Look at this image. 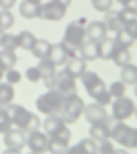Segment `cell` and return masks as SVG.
Masks as SVG:
<instances>
[{
  "label": "cell",
  "instance_id": "6da1fadb",
  "mask_svg": "<svg viewBox=\"0 0 137 154\" xmlns=\"http://www.w3.org/2000/svg\"><path fill=\"white\" fill-rule=\"evenodd\" d=\"M109 123V138L113 142L121 144L127 150H133L137 148V130L131 125H125V121H117L113 117H106Z\"/></svg>",
  "mask_w": 137,
  "mask_h": 154
},
{
  "label": "cell",
  "instance_id": "7a4b0ae2",
  "mask_svg": "<svg viewBox=\"0 0 137 154\" xmlns=\"http://www.w3.org/2000/svg\"><path fill=\"white\" fill-rule=\"evenodd\" d=\"M6 111H8V115H10V121L14 128H19V130H23L25 134H31V131L39 130V125H41V121H39V115H35L31 113L29 109H25L23 105H6Z\"/></svg>",
  "mask_w": 137,
  "mask_h": 154
},
{
  "label": "cell",
  "instance_id": "3957f363",
  "mask_svg": "<svg viewBox=\"0 0 137 154\" xmlns=\"http://www.w3.org/2000/svg\"><path fill=\"white\" fill-rule=\"evenodd\" d=\"M84 105H86V103L82 101V97L76 95V93H72V95L64 97V103H61V107L57 109V113L64 117L66 123H76V121L82 117Z\"/></svg>",
  "mask_w": 137,
  "mask_h": 154
},
{
  "label": "cell",
  "instance_id": "277c9868",
  "mask_svg": "<svg viewBox=\"0 0 137 154\" xmlns=\"http://www.w3.org/2000/svg\"><path fill=\"white\" fill-rule=\"evenodd\" d=\"M64 93L61 91H57V88H47V93H43V95L37 97V101H35V107L39 109V113H43V115H47V113H55L57 109L61 107V103H64Z\"/></svg>",
  "mask_w": 137,
  "mask_h": 154
},
{
  "label": "cell",
  "instance_id": "5b68a950",
  "mask_svg": "<svg viewBox=\"0 0 137 154\" xmlns=\"http://www.w3.org/2000/svg\"><path fill=\"white\" fill-rule=\"evenodd\" d=\"M111 117L117 119V121H127L129 117H133L135 113V101L127 95H121L111 101Z\"/></svg>",
  "mask_w": 137,
  "mask_h": 154
},
{
  "label": "cell",
  "instance_id": "8992f818",
  "mask_svg": "<svg viewBox=\"0 0 137 154\" xmlns=\"http://www.w3.org/2000/svg\"><path fill=\"white\" fill-rule=\"evenodd\" d=\"M70 6H66L64 2L59 0H49V2H41L39 4V14L37 19H43V21H51V23H57L66 17Z\"/></svg>",
  "mask_w": 137,
  "mask_h": 154
},
{
  "label": "cell",
  "instance_id": "52a82bcc",
  "mask_svg": "<svg viewBox=\"0 0 137 154\" xmlns=\"http://www.w3.org/2000/svg\"><path fill=\"white\" fill-rule=\"evenodd\" d=\"M2 136H4V148L8 152H21L23 148H27V134L23 130L12 125L10 130L4 131Z\"/></svg>",
  "mask_w": 137,
  "mask_h": 154
},
{
  "label": "cell",
  "instance_id": "ba28073f",
  "mask_svg": "<svg viewBox=\"0 0 137 154\" xmlns=\"http://www.w3.org/2000/svg\"><path fill=\"white\" fill-rule=\"evenodd\" d=\"M86 39V33H84V21H74L66 27V33H64V43H68L70 48L78 49L82 41Z\"/></svg>",
  "mask_w": 137,
  "mask_h": 154
},
{
  "label": "cell",
  "instance_id": "9c48e42d",
  "mask_svg": "<svg viewBox=\"0 0 137 154\" xmlns=\"http://www.w3.org/2000/svg\"><path fill=\"white\" fill-rule=\"evenodd\" d=\"M47 146H49V136L41 130H35L31 134H27V148L35 154H43L47 152Z\"/></svg>",
  "mask_w": 137,
  "mask_h": 154
},
{
  "label": "cell",
  "instance_id": "30bf717a",
  "mask_svg": "<svg viewBox=\"0 0 137 154\" xmlns=\"http://www.w3.org/2000/svg\"><path fill=\"white\" fill-rule=\"evenodd\" d=\"M74 54H76V49L70 48L68 43H64V41H61V43H51V49H49V56H47V58L51 60L55 66H64V64H66V60L72 58Z\"/></svg>",
  "mask_w": 137,
  "mask_h": 154
},
{
  "label": "cell",
  "instance_id": "8fae6325",
  "mask_svg": "<svg viewBox=\"0 0 137 154\" xmlns=\"http://www.w3.org/2000/svg\"><path fill=\"white\" fill-rule=\"evenodd\" d=\"M55 88L57 91H61L64 95H72V93H76V78L68 74V70L64 68V70H55Z\"/></svg>",
  "mask_w": 137,
  "mask_h": 154
},
{
  "label": "cell",
  "instance_id": "7c38bea8",
  "mask_svg": "<svg viewBox=\"0 0 137 154\" xmlns=\"http://www.w3.org/2000/svg\"><path fill=\"white\" fill-rule=\"evenodd\" d=\"M82 115L86 117V121H88V123L104 121V119L109 117V113H106V109H104V105H100V103H96V101H92L90 105H84V111H82Z\"/></svg>",
  "mask_w": 137,
  "mask_h": 154
},
{
  "label": "cell",
  "instance_id": "4fadbf2b",
  "mask_svg": "<svg viewBox=\"0 0 137 154\" xmlns=\"http://www.w3.org/2000/svg\"><path fill=\"white\" fill-rule=\"evenodd\" d=\"M84 33H86V39H94V41H100L109 35L104 21H90L88 25H84Z\"/></svg>",
  "mask_w": 137,
  "mask_h": 154
},
{
  "label": "cell",
  "instance_id": "5bb4252c",
  "mask_svg": "<svg viewBox=\"0 0 137 154\" xmlns=\"http://www.w3.org/2000/svg\"><path fill=\"white\" fill-rule=\"evenodd\" d=\"M66 70H68V74H72L74 78H80L82 74L86 72V60L82 58V56H72V58L66 60Z\"/></svg>",
  "mask_w": 137,
  "mask_h": 154
},
{
  "label": "cell",
  "instance_id": "9a60e30c",
  "mask_svg": "<svg viewBox=\"0 0 137 154\" xmlns=\"http://www.w3.org/2000/svg\"><path fill=\"white\" fill-rule=\"evenodd\" d=\"M88 95L92 97V101H96V103H100V105H111V101H113V97H111V93H109V86L104 84V80L100 84H96L94 88H90L88 91Z\"/></svg>",
  "mask_w": 137,
  "mask_h": 154
},
{
  "label": "cell",
  "instance_id": "2e32d148",
  "mask_svg": "<svg viewBox=\"0 0 137 154\" xmlns=\"http://www.w3.org/2000/svg\"><path fill=\"white\" fill-rule=\"evenodd\" d=\"M80 56L86 62H94V60H98V41H94V39H84L80 45Z\"/></svg>",
  "mask_w": 137,
  "mask_h": 154
},
{
  "label": "cell",
  "instance_id": "e0dca14e",
  "mask_svg": "<svg viewBox=\"0 0 137 154\" xmlns=\"http://www.w3.org/2000/svg\"><path fill=\"white\" fill-rule=\"evenodd\" d=\"M117 41H115V37L106 35L104 39L98 41V60H111L115 54V49H117Z\"/></svg>",
  "mask_w": 137,
  "mask_h": 154
},
{
  "label": "cell",
  "instance_id": "ac0fdd59",
  "mask_svg": "<svg viewBox=\"0 0 137 154\" xmlns=\"http://www.w3.org/2000/svg\"><path fill=\"white\" fill-rule=\"evenodd\" d=\"M39 4L41 2H35V0H23V2H19V12H21V17L23 19H37V14H39Z\"/></svg>",
  "mask_w": 137,
  "mask_h": 154
},
{
  "label": "cell",
  "instance_id": "d6986e66",
  "mask_svg": "<svg viewBox=\"0 0 137 154\" xmlns=\"http://www.w3.org/2000/svg\"><path fill=\"white\" fill-rule=\"evenodd\" d=\"M68 152H74V154H98L96 152V140H92L90 136L84 138L82 142H78L76 146H70Z\"/></svg>",
  "mask_w": 137,
  "mask_h": 154
},
{
  "label": "cell",
  "instance_id": "ffe728a7",
  "mask_svg": "<svg viewBox=\"0 0 137 154\" xmlns=\"http://www.w3.org/2000/svg\"><path fill=\"white\" fill-rule=\"evenodd\" d=\"M88 136H90L92 140H96V142L106 140V138H109V123H106V119H104V121L90 123V131H88Z\"/></svg>",
  "mask_w": 137,
  "mask_h": 154
},
{
  "label": "cell",
  "instance_id": "44dd1931",
  "mask_svg": "<svg viewBox=\"0 0 137 154\" xmlns=\"http://www.w3.org/2000/svg\"><path fill=\"white\" fill-rule=\"evenodd\" d=\"M119 66V68H123V66H127V64H131V60H133V56H131V48H125V45H117V49H115L113 58H111Z\"/></svg>",
  "mask_w": 137,
  "mask_h": 154
},
{
  "label": "cell",
  "instance_id": "7402d4cb",
  "mask_svg": "<svg viewBox=\"0 0 137 154\" xmlns=\"http://www.w3.org/2000/svg\"><path fill=\"white\" fill-rule=\"evenodd\" d=\"M16 49H6V48H0V66L4 68V70H8V68H14L16 66Z\"/></svg>",
  "mask_w": 137,
  "mask_h": 154
},
{
  "label": "cell",
  "instance_id": "603a6c76",
  "mask_svg": "<svg viewBox=\"0 0 137 154\" xmlns=\"http://www.w3.org/2000/svg\"><path fill=\"white\" fill-rule=\"evenodd\" d=\"M121 82H125L127 86H135L137 84V66L133 62L121 68Z\"/></svg>",
  "mask_w": 137,
  "mask_h": 154
},
{
  "label": "cell",
  "instance_id": "cb8c5ba5",
  "mask_svg": "<svg viewBox=\"0 0 137 154\" xmlns=\"http://www.w3.org/2000/svg\"><path fill=\"white\" fill-rule=\"evenodd\" d=\"M49 49H51V41H47V39H35L33 48L29 49V51L37 60H41V58H47L49 56Z\"/></svg>",
  "mask_w": 137,
  "mask_h": 154
},
{
  "label": "cell",
  "instance_id": "d4e9b609",
  "mask_svg": "<svg viewBox=\"0 0 137 154\" xmlns=\"http://www.w3.org/2000/svg\"><path fill=\"white\" fill-rule=\"evenodd\" d=\"M14 101V84H8L6 80H0V107H6Z\"/></svg>",
  "mask_w": 137,
  "mask_h": 154
},
{
  "label": "cell",
  "instance_id": "484cf974",
  "mask_svg": "<svg viewBox=\"0 0 137 154\" xmlns=\"http://www.w3.org/2000/svg\"><path fill=\"white\" fill-rule=\"evenodd\" d=\"M14 37H16V49H25V51H29V49L33 48L35 39H37L31 31H21V33H16Z\"/></svg>",
  "mask_w": 137,
  "mask_h": 154
},
{
  "label": "cell",
  "instance_id": "4316f807",
  "mask_svg": "<svg viewBox=\"0 0 137 154\" xmlns=\"http://www.w3.org/2000/svg\"><path fill=\"white\" fill-rule=\"evenodd\" d=\"M104 25H106V31H109V35L111 33H117L123 25H121V21H119V17H117V12L113 11H109V12H104Z\"/></svg>",
  "mask_w": 137,
  "mask_h": 154
},
{
  "label": "cell",
  "instance_id": "83f0119b",
  "mask_svg": "<svg viewBox=\"0 0 137 154\" xmlns=\"http://www.w3.org/2000/svg\"><path fill=\"white\" fill-rule=\"evenodd\" d=\"M55 68L57 66L49 58H41L39 64H37V70H39V74H41V80L47 78V76H51V74H55Z\"/></svg>",
  "mask_w": 137,
  "mask_h": 154
},
{
  "label": "cell",
  "instance_id": "f1b7e54d",
  "mask_svg": "<svg viewBox=\"0 0 137 154\" xmlns=\"http://www.w3.org/2000/svg\"><path fill=\"white\" fill-rule=\"evenodd\" d=\"M113 37H115V41H117L119 45H125V48H131V45L135 43V39H137V37H133L127 29H123V27H121Z\"/></svg>",
  "mask_w": 137,
  "mask_h": 154
},
{
  "label": "cell",
  "instance_id": "f546056e",
  "mask_svg": "<svg viewBox=\"0 0 137 154\" xmlns=\"http://www.w3.org/2000/svg\"><path fill=\"white\" fill-rule=\"evenodd\" d=\"M49 140H55V142H61V144H70V142H72V131H70L68 123L61 125L59 130L53 131V134L49 136Z\"/></svg>",
  "mask_w": 137,
  "mask_h": 154
},
{
  "label": "cell",
  "instance_id": "4dcf8cb0",
  "mask_svg": "<svg viewBox=\"0 0 137 154\" xmlns=\"http://www.w3.org/2000/svg\"><path fill=\"white\" fill-rule=\"evenodd\" d=\"M80 80H82V84H84L86 91H90V88H94L96 84L103 82V78H100L96 72H84V74L80 76Z\"/></svg>",
  "mask_w": 137,
  "mask_h": 154
},
{
  "label": "cell",
  "instance_id": "1f68e13d",
  "mask_svg": "<svg viewBox=\"0 0 137 154\" xmlns=\"http://www.w3.org/2000/svg\"><path fill=\"white\" fill-rule=\"evenodd\" d=\"M117 17H119V21H121L123 27H125V25H131V23H137V11L121 8V11L117 12Z\"/></svg>",
  "mask_w": 137,
  "mask_h": 154
},
{
  "label": "cell",
  "instance_id": "d6a6232c",
  "mask_svg": "<svg viewBox=\"0 0 137 154\" xmlns=\"http://www.w3.org/2000/svg\"><path fill=\"white\" fill-rule=\"evenodd\" d=\"M12 25H14V14L10 11H0V29L8 31Z\"/></svg>",
  "mask_w": 137,
  "mask_h": 154
},
{
  "label": "cell",
  "instance_id": "836d02e7",
  "mask_svg": "<svg viewBox=\"0 0 137 154\" xmlns=\"http://www.w3.org/2000/svg\"><path fill=\"white\" fill-rule=\"evenodd\" d=\"M12 128V121H10V115L6 111V107H0V134L8 131Z\"/></svg>",
  "mask_w": 137,
  "mask_h": 154
},
{
  "label": "cell",
  "instance_id": "e575fe53",
  "mask_svg": "<svg viewBox=\"0 0 137 154\" xmlns=\"http://www.w3.org/2000/svg\"><path fill=\"white\" fill-rule=\"evenodd\" d=\"M109 93H111L113 99H117V97H121V95L127 93V84L121 82V80H115L113 84H109Z\"/></svg>",
  "mask_w": 137,
  "mask_h": 154
},
{
  "label": "cell",
  "instance_id": "d590c367",
  "mask_svg": "<svg viewBox=\"0 0 137 154\" xmlns=\"http://www.w3.org/2000/svg\"><path fill=\"white\" fill-rule=\"evenodd\" d=\"M4 78L8 84H19L23 80V72H19L16 68H8V70H4Z\"/></svg>",
  "mask_w": 137,
  "mask_h": 154
},
{
  "label": "cell",
  "instance_id": "8d00e7d4",
  "mask_svg": "<svg viewBox=\"0 0 137 154\" xmlns=\"http://www.w3.org/2000/svg\"><path fill=\"white\" fill-rule=\"evenodd\" d=\"M70 150V144H61L55 142V140H49V146H47V152H57V154H64Z\"/></svg>",
  "mask_w": 137,
  "mask_h": 154
},
{
  "label": "cell",
  "instance_id": "74e56055",
  "mask_svg": "<svg viewBox=\"0 0 137 154\" xmlns=\"http://www.w3.org/2000/svg\"><path fill=\"white\" fill-rule=\"evenodd\" d=\"M113 4H115V0H92V6L98 12H109L113 8Z\"/></svg>",
  "mask_w": 137,
  "mask_h": 154
},
{
  "label": "cell",
  "instance_id": "f35d334b",
  "mask_svg": "<svg viewBox=\"0 0 137 154\" xmlns=\"http://www.w3.org/2000/svg\"><path fill=\"white\" fill-rule=\"evenodd\" d=\"M25 78L31 80V82H39V80H41V74H39V70H37V66L27 68V70H25Z\"/></svg>",
  "mask_w": 137,
  "mask_h": 154
},
{
  "label": "cell",
  "instance_id": "ab89813d",
  "mask_svg": "<svg viewBox=\"0 0 137 154\" xmlns=\"http://www.w3.org/2000/svg\"><path fill=\"white\" fill-rule=\"evenodd\" d=\"M0 48H6V49H16V37L10 35L8 31L4 33V39H2V45Z\"/></svg>",
  "mask_w": 137,
  "mask_h": 154
},
{
  "label": "cell",
  "instance_id": "60d3db41",
  "mask_svg": "<svg viewBox=\"0 0 137 154\" xmlns=\"http://www.w3.org/2000/svg\"><path fill=\"white\" fill-rule=\"evenodd\" d=\"M16 4V0H0V11H10Z\"/></svg>",
  "mask_w": 137,
  "mask_h": 154
},
{
  "label": "cell",
  "instance_id": "b9f144b4",
  "mask_svg": "<svg viewBox=\"0 0 137 154\" xmlns=\"http://www.w3.org/2000/svg\"><path fill=\"white\" fill-rule=\"evenodd\" d=\"M123 8H129V11H137V0H127L125 4H121Z\"/></svg>",
  "mask_w": 137,
  "mask_h": 154
},
{
  "label": "cell",
  "instance_id": "7bdbcfd3",
  "mask_svg": "<svg viewBox=\"0 0 137 154\" xmlns=\"http://www.w3.org/2000/svg\"><path fill=\"white\" fill-rule=\"evenodd\" d=\"M4 33H6V31H2V29H0V45H2V39H4Z\"/></svg>",
  "mask_w": 137,
  "mask_h": 154
},
{
  "label": "cell",
  "instance_id": "ee69618b",
  "mask_svg": "<svg viewBox=\"0 0 137 154\" xmlns=\"http://www.w3.org/2000/svg\"><path fill=\"white\" fill-rule=\"evenodd\" d=\"M2 78H4V68L0 66V80H2Z\"/></svg>",
  "mask_w": 137,
  "mask_h": 154
},
{
  "label": "cell",
  "instance_id": "f6af8a7d",
  "mask_svg": "<svg viewBox=\"0 0 137 154\" xmlns=\"http://www.w3.org/2000/svg\"><path fill=\"white\" fill-rule=\"evenodd\" d=\"M59 2H64L66 6H70V4H72V0H59Z\"/></svg>",
  "mask_w": 137,
  "mask_h": 154
},
{
  "label": "cell",
  "instance_id": "bcb514c9",
  "mask_svg": "<svg viewBox=\"0 0 137 154\" xmlns=\"http://www.w3.org/2000/svg\"><path fill=\"white\" fill-rule=\"evenodd\" d=\"M115 2H119V4H125L127 0H115Z\"/></svg>",
  "mask_w": 137,
  "mask_h": 154
},
{
  "label": "cell",
  "instance_id": "7dc6e473",
  "mask_svg": "<svg viewBox=\"0 0 137 154\" xmlns=\"http://www.w3.org/2000/svg\"><path fill=\"white\" fill-rule=\"evenodd\" d=\"M35 2H43V0H35Z\"/></svg>",
  "mask_w": 137,
  "mask_h": 154
}]
</instances>
